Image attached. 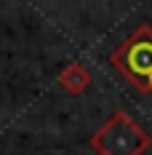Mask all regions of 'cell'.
I'll use <instances>...</instances> for the list:
<instances>
[{"instance_id": "7a4b0ae2", "label": "cell", "mask_w": 152, "mask_h": 155, "mask_svg": "<svg viewBox=\"0 0 152 155\" xmlns=\"http://www.w3.org/2000/svg\"><path fill=\"white\" fill-rule=\"evenodd\" d=\"M109 64L136 91L152 96V27L150 24H139L109 54Z\"/></svg>"}, {"instance_id": "3957f363", "label": "cell", "mask_w": 152, "mask_h": 155, "mask_svg": "<svg viewBox=\"0 0 152 155\" xmlns=\"http://www.w3.org/2000/svg\"><path fill=\"white\" fill-rule=\"evenodd\" d=\"M88 86H91V72H88L80 62H72L59 75V88H61V91H67L70 96H80Z\"/></svg>"}, {"instance_id": "6da1fadb", "label": "cell", "mask_w": 152, "mask_h": 155, "mask_svg": "<svg viewBox=\"0 0 152 155\" xmlns=\"http://www.w3.org/2000/svg\"><path fill=\"white\" fill-rule=\"evenodd\" d=\"M88 144L96 155H144L152 144V137L125 110H115L91 134Z\"/></svg>"}]
</instances>
